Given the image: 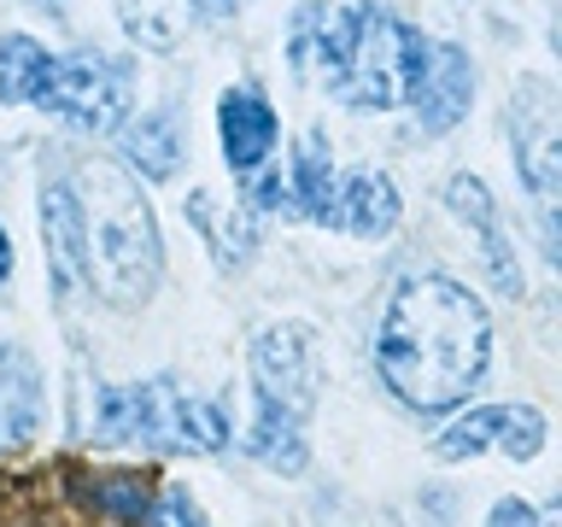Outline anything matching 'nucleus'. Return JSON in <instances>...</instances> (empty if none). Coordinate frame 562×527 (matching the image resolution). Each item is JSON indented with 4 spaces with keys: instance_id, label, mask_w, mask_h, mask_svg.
Returning <instances> with one entry per match:
<instances>
[{
    "instance_id": "f257e3e1",
    "label": "nucleus",
    "mask_w": 562,
    "mask_h": 527,
    "mask_svg": "<svg viewBox=\"0 0 562 527\" xmlns=\"http://www.w3.org/2000/svg\"><path fill=\"white\" fill-rule=\"evenodd\" d=\"M492 358L486 305L451 276H404L375 328V369L398 404L439 416L474 393Z\"/></svg>"
},
{
    "instance_id": "f03ea898",
    "label": "nucleus",
    "mask_w": 562,
    "mask_h": 527,
    "mask_svg": "<svg viewBox=\"0 0 562 527\" xmlns=\"http://www.w3.org/2000/svg\"><path fill=\"white\" fill-rule=\"evenodd\" d=\"M293 70L334 94L351 112H386L411 100V82L428 65V35L386 7H299L293 18Z\"/></svg>"
},
{
    "instance_id": "7ed1b4c3",
    "label": "nucleus",
    "mask_w": 562,
    "mask_h": 527,
    "mask_svg": "<svg viewBox=\"0 0 562 527\" xmlns=\"http://www.w3.org/2000/svg\"><path fill=\"white\" fill-rule=\"evenodd\" d=\"M82 205V246H88V288H100L112 305H140L158 288V223L140 200V182L117 170L112 158H88L77 170Z\"/></svg>"
},
{
    "instance_id": "20e7f679",
    "label": "nucleus",
    "mask_w": 562,
    "mask_h": 527,
    "mask_svg": "<svg viewBox=\"0 0 562 527\" xmlns=\"http://www.w3.org/2000/svg\"><path fill=\"white\" fill-rule=\"evenodd\" d=\"M316 340L305 323H276L252 340V434L246 451L281 474L305 469V416L316 411Z\"/></svg>"
},
{
    "instance_id": "39448f33",
    "label": "nucleus",
    "mask_w": 562,
    "mask_h": 527,
    "mask_svg": "<svg viewBox=\"0 0 562 527\" xmlns=\"http://www.w3.org/2000/svg\"><path fill=\"white\" fill-rule=\"evenodd\" d=\"M94 439H140L158 451L211 457L228 446V416L217 404L182 393L176 381H135L94 393Z\"/></svg>"
},
{
    "instance_id": "423d86ee",
    "label": "nucleus",
    "mask_w": 562,
    "mask_h": 527,
    "mask_svg": "<svg viewBox=\"0 0 562 527\" xmlns=\"http://www.w3.org/2000/svg\"><path fill=\"white\" fill-rule=\"evenodd\" d=\"M509 135H516V170L539 205L544 253L557 258V188H562V135H557V94L551 82L527 77L516 88V112H509Z\"/></svg>"
},
{
    "instance_id": "0eeeda50",
    "label": "nucleus",
    "mask_w": 562,
    "mask_h": 527,
    "mask_svg": "<svg viewBox=\"0 0 562 527\" xmlns=\"http://www.w3.org/2000/svg\"><path fill=\"white\" fill-rule=\"evenodd\" d=\"M42 112H53L70 130H88V135H105L117 130L123 117V77L94 53H53V70L35 94Z\"/></svg>"
},
{
    "instance_id": "6e6552de",
    "label": "nucleus",
    "mask_w": 562,
    "mask_h": 527,
    "mask_svg": "<svg viewBox=\"0 0 562 527\" xmlns=\"http://www.w3.org/2000/svg\"><path fill=\"white\" fill-rule=\"evenodd\" d=\"M434 451L457 463V457H481V451H504L527 463V457L544 451V416L533 404H486V411H469L463 422H451L446 434L434 439Z\"/></svg>"
},
{
    "instance_id": "1a4fd4ad",
    "label": "nucleus",
    "mask_w": 562,
    "mask_h": 527,
    "mask_svg": "<svg viewBox=\"0 0 562 527\" xmlns=\"http://www.w3.org/2000/svg\"><path fill=\"white\" fill-rule=\"evenodd\" d=\"M469 100H474V65L463 59V47H428V65L411 82L416 123L428 135H446L469 117Z\"/></svg>"
},
{
    "instance_id": "9d476101",
    "label": "nucleus",
    "mask_w": 562,
    "mask_h": 527,
    "mask_svg": "<svg viewBox=\"0 0 562 527\" xmlns=\"http://www.w3.org/2000/svg\"><path fill=\"white\" fill-rule=\"evenodd\" d=\"M246 0H117V18L130 30V42L153 47V53H170L188 42L193 24H223L235 18Z\"/></svg>"
},
{
    "instance_id": "9b49d317",
    "label": "nucleus",
    "mask_w": 562,
    "mask_h": 527,
    "mask_svg": "<svg viewBox=\"0 0 562 527\" xmlns=\"http://www.w3.org/2000/svg\"><path fill=\"white\" fill-rule=\"evenodd\" d=\"M42 235H47V270L59 281V299L88 293V246H82V205L65 176H53L42 193Z\"/></svg>"
},
{
    "instance_id": "f8f14e48",
    "label": "nucleus",
    "mask_w": 562,
    "mask_h": 527,
    "mask_svg": "<svg viewBox=\"0 0 562 527\" xmlns=\"http://www.w3.org/2000/svg\"><path fill=\"white\" fill-rule=\"evenodd\" d=\"M446 205L474 228V235H481V258H486L492 281H498V293L521 299V264H516V253H509V235L498 223V205H492L486 182H481V176H451V182H446Z\"/></svg>"
},
{
    "instance_id": "ddd939ff",
    "label": "nucleus",
    "mask_w": 562,
    "mask_h": 527,
    "mask_svg": "<svg viewBox=\"0 0 562 527\" xmlns=\"http://www.w3.org/2000/svg\"><path fill=\"white\" fill-rule=\"evenodd\" d=\"M217 130H223V158L235 176L263 170V158L276 147V112L270 100L252 94V88H228L217 105Z\"/></svg>"
},
{
    "instance_id": "4468645a",
    "label": "nucleus",
    "mask_w": 562,
    "mask_h": 527,
    "mask_svg": "<svg viewBox=\"0 0 562 527\" xmlns=\"http://www.w3.org/2000/svg\"><path fill=\"white\" fill-rule=\"evenodd\" d=\"M398 223V188L386 170H351L340 176V200H334V228L358 240H375Z\"/></svg>"
},
{
    "instance_id": "2eb2a0df",
    "label": "nucleus",
    "mask_w": 562,
    "mask_h": 527,
    "mask_svg": "<svg viewBox=\"0 0 562 527\" xmlns=\"http://www.w3.org/2000/svg\"><path fill=\"white\" fill-rule=\"evenodd\" d=\"M82 504L94 516L117 522V527H147L153 504H158V481L135 469H112V474H82Z\"/></svg>"
},
{
    "instance_id": "dca6fc26",
    "label": "nucleus",
    "mask_w": 562,
    "mask_h": 527,
    "mask_svg": "<svg viewBox=\"0 0 562 527\" xmlns=\"http://www.w3.org/2000/svg\"><path fill=\"white\" fill-rule=\"evenodd\" d=\"M293 200L305 217L316 223H334V200H340V176H334V158H328V141L323 130H311L305 141H299L293 153Z\"/></svg>"
},
{
    "instance_id": "f3484780",
    "label": "nucleus",
    "mask_w": 562,
    "mask_h": 527,
    "mask_svg": "<svg viewBox=\"0 0 562 527\" xmlns=\"http://www.w3.org/2000/svg\"><path fill=\"white\" fill-rule=\"evenodd\" d=\"M47 70H53V53L42 42L7 35V42H0V105H35Z\"/></svg>"
},
{
    "instance_id": "a211bd4d",
    "label": "nucleus",
    "mask_w": 562,
    "mask_h": 527,
    "mask_svg": "<svg viewBox=\"0 0 562 527\" xmlns=\"http://www.w3.org/2000/svg\"><path fill=\"white\" fill-rule=\"evenodd\" d=\"M123 153H130V165L147 176V182H165V176H176V165H182V135H176V123L165 112H153V117L130 123Z\"/></svg>"
},
{
    "instance_id": "6ab92c4d",
    "label": "nucleus",
    "mask_w": 562,
    "mask_h": 527,
    "mask_svg": "<svg viewBox=\"0 0 562 527\" xmlns=\"http://www.w3.org/2000/svg\"><path fill=\"white\" fill-rule=\"evenodd\" d=\"M188 217H193V228L205 235L211 253H217L223 270H235V264L252 258V217H246V211H228V217H217L211 193H193V200H188Z\"/></svg>"
},
{
    "instance_id": "aec40b11",
    "label": "nucleus",
    "mask_w": 562,
    "mask_h": 527,
    "mask_svg": "<svg viewBox=\"0 0 562 527\" xmlns=\"http://www.w3.org/2000/svg\"><path fill=\"white\" fill-rule=\"evenodd\" d=\"M147 527H205V509L193 504L188 486H165V492H158V504H153V522Z\"/></svg>"
},
{
    "instance_id": "412c9836",
    "label": "nucleus",
    "mask_w": 562,
    "mask_h": 527,
    "mask_svg": "<svg viewBox=\"0 0 562 527\" xmlns=\"http://www.w3.org/2000/svg\"><path fill=\"white\" fill-rule=\"evenodd\" d=\"M486 527H539V516H533V504H527V498H498Z\"/></svg>"
},
{
    "instance_id": "4be33fe9",
    "label": "nucleus",
    "mask_w": 562,
    "mask_h": 527,
    "mask_svg": "<svg viewBox=\"0 0 562 527\" xmlns=\"http://www.w3.org/2000/svg\"><path fill=\"white\" fill-rule=\"evenodd\" d=\"M12 276V240H7V228H0V281Z\"/></svg>"
},
{
    "instance_id": "5701e85b",
    "label": "nucleus",
    "mask_w": 562,
    "mask_h": 527,
    "mask_svg": "<svg viewBox=\"0 0 562 527\" xmlns=\"http://www.w3.org/2000/svg\"><path fill=\"white\" fill-rule=\"evenodd\" d=\"M35 7H59V0H35Z\"/></svg>"
}]
</instances>
